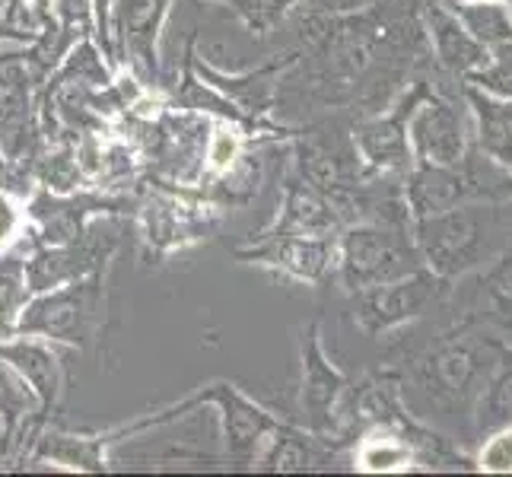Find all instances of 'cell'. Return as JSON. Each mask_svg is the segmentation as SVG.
I'll return each mask as SVG.
<instances>
[{
	"label": "cell",
	"mask_w": 512,
	"mask_h": 477,
	"mask_svg": "<svg viewBox=\"0 0 512 477\" xmlns=\"http://www.w3.org/2000/svg\"><path fill=\"white\" fill-rule=\"evenodd\" d=\"M481 468L487 471H512V423L497 430L481 452Z\"/></svg>",
	"instance_id": "obj_29"
},
{
	"label": "cell",
	"mask_w": 512,
	"mask_h": 477,
	"mask_svg": "<svg viewBox=\"0 0 512 477\" xmlns=\"http://www.w3.org/2000/svg\"><path fill=\"white\" fill-rule=\"evenodd\" d=\"M299 0H229L239 23L252 35H271Z\"/></svg>",
	"instance_id": "obj_26"
},
{
	"label": "cell",
	"mask_w": 512,
	"mask_h": 477,
	"mask_svg": "<svg viewBox=\"0 0 512 477\" xmlns=\"http://www.w3.org/2000/svg\"><path fill=\"white\" fill-rule=\"evenodd\" d=\"M0 423H4L10 436V465L20 462L23 452L32 443V436L39 433L45 423H51L42 417L39 401H35L26 379L4 360H0Z\"/></svg>",
	"instance_id": "obj_18"
},
{
	"label": "cell",
	"mask_w": 512,
	"mask_h": 477,
	"mask_svg": "<svg viewBox=\"0 0 512 477\" xmlns=\"http://www.w3.org/2000/svg\"><path fill=\"white\" fill-rule=\"evenodd\" d=\"M105 274L96 271L90 277L70 280L64 287L35 293L23 315L16 334L55 341L67 350H90L102 341L105 318H109V287Z\"/></svg>",
	"instance_id": "obj_3"
},
{
	"label": "cell",
	"mask_w": 512,
	"mask_h": 477,
	"mask_svg": "<svg viewBox=\"0 0 512 477\" xmlns=\"http://www.w3.org/2000/svg\"><path fill=\"white\" fill-rule=\"evenodd\" d=\"M446 293V280L433 271L420 268L408 277L388 280V284L369 287L353 296V318L366 334H385L404 322H414L427 309L439 303Z\"/></svg>",
	"instance_id": "obj_10"
},
{
	"label": "cell",
	"mask_w": 512,
	"mask_h": 477,
	"mask_svg": "<svg viewBox=\"0 0 512 477\" xmlns=\"http://www.w3.org/2000/svg\"><path fill=\"white\" fill-rule=\"evenodd\" d=\"M468 102L478 115V144L487 159H493L500 169L512 172V118L509 109L497 99L481 96L478 90H468Z\"/></svg>",
	"instance_id": "obj_21"
},
{
	"label": "cell",
	"mask_w": 512,
	"mask_h": 477,
	"mask_svg": "<svg viewBox=\"0 0 512 477\" xmlns=\"http://www.w3.org/2000/svg\"><path fill=\"white\" fill-rule=\"evenodd\" d=\"M411 153L420 163H439V166H458L465 159V121L455 105L439 96L423 99L411 121H408Z\"/></svg>",
	"instance_id": "obj_16"
},
{
	"label": "cell",
	"mask_w": 512,
	"mask_h": 477,
	"mask_svg": "<svg viewBox=\"0 0 512 477\" xmlns=\"http://www.w3.org/2000/svg\"><path fill=\"white\" fill-rule=\"evenodd\" d=\"M299 411L306 430L341 446L353 439V382L328 360L322 344V322H312L299 334Z\"/></svg>",
	"instance_id": "obj_4"
},
{
	"label": "cell",
	"mask_w": 512,
	"mask_h": 477,
	"mask_svg": "<svg viewBox=\"0 0 512 477\" xmlns=\"http://www.w3.org/2000/svg\"><path fill=\"white\" fill-rule=\"evenodd\" d=\"M201 408L217 411L220 436H223V462L239 465V468H252L258 449L264 446V439H268L271 430L280 423V417H274L252 395H245L239 385L226 382V379H214L207 385H198L191 395L166 404L160 411H147V414L134 417L131 423H121V427L99 430V436L105 446L115 449L118 443H128V439H137L150 430L169 427V423L182 420Z\"/></svg>",
	"instance_id": "obj_1"
},
{
	"label": "cell",
	"mask_w": 512,
	"mask_h": 477,
	"mask_svg": "<svg viewBox=\"0 0 512 477\" xmlns=\"http://www.w3.org/2000/svg\"><path fill=\"white\" fill-rule=\"evenodd\" d=\"M121 207H125V201H115L109 194H86V191L55 194L39 188L26 201L29 236L35 245L80 239L99 217L118 214Z\"/></svg>",
	"instance_id": "obj_12"
},
{
	"label": "cell",
	"mask_w": 512,
	"mask_h": 477,
	"mask_svg": "<svg viewBox=\"0 0 512 477\" xmlns=\"http://www.w3.org/2000/svg\"><path fill=\"white\" fill-rule=\"evenodd\" d=\"M500 353V347L481 341H446L430 350L423 360H417V385L430 401L455 408V404L481 392L500 360Z\"/></svg>",
	"instance_id": "obj_7"
},
{
	"label": "cell",
	"mask_w": 512,
	"mask_h": 477,
	"mask_svg": "<svg viewBox=\"0 0 512 477\" xmlns=\"http://www.w3.org/2000/svg\"><path fill=\"white\" fill-rule=\"evenodd\" d=\"M423 268L436 277H462L506 249L509 226L497 207L455 204L439 214L411 220Z\"/></svg>",
	"instance_id": "obj_2"
},
{
	"label": "cell",
	"mask_w": 512,
	"mask_h": 477,
	"mask_svg": "<svg viewBox=\"0 0 512 477\" xmlns=\"http://www.w3.org/2000/svg\"><path fill=\"white\" fill-rule=\"evenodd\" d=\"M474 194H484V188L474 169L468 166V159H462L458 166L420 163L417 159V166H411L408 179H404V201H408L411 220L465 204Z\"/></svg>",
	"instance_id": "obj_15"
},
{
	"label": "cell",
	"mask_w": 512,
	"mask_h": 477,
	"mask_svg": "<svg viewBox=\"0 0 512 477\" xmlns=\"http://www.w3.org/2000/svg\"><path fill=\"white\" fill-rule=\"evenodd\" d=\"M172 0H115L112 7V51L118 70L131 74L144 90L163 86L160 42Z\"/></svg>",
	"instance_id": "obj_6"
},
{
	"label": "cell",
	"mask_w": 512,
	"mask_h": 477,
	"mask_svg": "<svg viewBox=\"0 0 512 477\" xmlns=\"http://www.w3.org/2000/svg\"><path fill=\"white\" fill-rule=\"evenodd\" d=\"M55 29V0H4V32L10 45H32Z\"/></svg>",
	"instance_id": "obj_24"
},
{
	"label": "cell",
	"mask_w": 512,
	"mask_h": 477,
	"mask_svg": "<svg viewBox=\"0 0 512 477\" xmlns=\"http://www.w3.org/2000/svg\"><path fill=\"white\" fill-rule=\"evenodd\" d=\"M115 249H118V239L109 233H99L96 223L86 229L80 239H70V242H51V245L32 242L29 258H26L32 296L64 287L70 280L90 277L96 271H109Z\"/></svg>",
	"instance_id": "obj_11"
},
{
	"label": "cell",
	"mask_w": 512,
	"mask_h": 477,
	"mask_svg": "<svg viewBox=\"0 0 512 477\" xmlns=\"http://www.w3.org/2000/svg\"><path fill=\"white\" fill-rule=\"evenodd\" d=\"M0 360L26 379L45 420L61 411L67 395V363L61 344L32 338V334H13V338H0Z\"/></svg>",
	"instance_id": "obj_13"
},
{
	"label": "cell",
	"mask_w": 512,
	"mask_h": 477,
	"mask_svg": "<svg viewBox=\"0 0 512 477\" xmlns=\"http://www.w3.org/2000/svg\"><path fill=\"white\" fill-rule=\"evenodd\" d=\"M474 420H478L481 433H497L512 423V350L500 353L490 379L478 392V414H474Z\"/></svg>",
	"instance_id": "obj_23"
},
{
	"label": "cell",
	"mask_w": 512,
	"mask_h": 477,
	"mask_svg": "<svg viewBox=\"0 0 512 477\" xmlns=\"http://www.w3.org/2000/svg\"><path fill=\"white\" fill-rule=\"evenodd\" d=\"M29 249H32V236L0 252V338H13L16 325H20V315L32 299L29 271H26Z\"/></svg>",
	"instance_id": "obj_20"
},
{
	"label": "cell",
	"mask_w": 512,
	"mask_h": 477,
	"mask_svg": "<svg viewBox=\"0 0 512 477\" xmlns=\"http://www.w3.org/2000/svg\"><path fill=\"white\" fill-rule=\"evenodd\" d=\"M10 465V436H7V427L0 423V468Z\"/></svg>",
	"instance_id": "obj_30"
},
{
	"label": "cell",
	"mask_w": 512,
	"mask_h": 477,
	"mask_svg": "<svg viewBox=\"0 0 512 477\" xmlns=\"http://www.w3.org/2000/svg\"><path fill=\"white\" fill-rule=\"evenodd\" d=\"M506 109H509V118H512V105H506Z\"/></svg>",
	"instance_id": "obj_32"
},
{
	"label": "cell",
	"mask_w": 512,
	"mask_h": 477,
	"mask_svg": "<svg viewBox=\"0 0 512 477\" xmlns=\"http://www.w3.org/2000/svg\"><path fill=\"white\" fill-rule=\"evenodd\" d=\"M427 20H430V35H433V48L436 58L443 61V67H449L452 74H474L490 61V51L474 39V35L462 26L455 13H449L446 7L430 4L427 7Z\"/></svg>",
	"instance_id": "obj_19"
},
{
	"label": "cell",
	"mask_w": 512,
	"mask_h": 477,
	"mask_svg": "<svg viewBox=\"0 0 512 477\" xmlns=\"http://www.w3.org/2000/svg\"><path fill=\"white\" fill-rule=\"evenodd\" d=\"M423 268V258L408 233L395 223H347L338 236V274L347 293H360Z\"/></svg>",
	"instance_id": "obj_5"
},
{
	"label": "cell",
	"mask_w": 512,
	"mask_h": 477,
	"mask_svg": "<svg viewBox=\"0 0 512 477\" xmlns=\"http://www.w3.org/2000/svg\"><path fill=\"white\" fill-rule=\"evenodd\" d=\"M478 312L500 331L512 334V245L478 277Z\"/></svg>",
	"instance_id": "obj_22"
},
{
	"label": "cell",
	"mask_w": 512,
	"mask_h": 477,
	"mask_svg": "<svg viewBox=\"0 0 512 477\" xmlns=\"http://www.w3.org/2000/svg\"><path fill=\"white\" fill-rule=\"evenodd\" d=\"M430 96V83L417 80L408 93H401L388 112L363 118L353 128V147H357L363 166L373 175H408L414 166L408 121L414 109Z\"/></svg>",
	"instance_id": "obj_9"
},
{
	"label": "cell",
	"mask_w": 512,
	"mask_h": 477,
	"mask_svg": "<svg viewBox=\"0 0 512 477\" xmlns=\"http://www.w3.org/2000/svg\"><path fill=\"white\" fill-rule=\"evenodd\" d=\"M471 83L484 86L487 93L493 96H503V99H512V39L500 42L490 48V61L468 74Z\"/></svg>",
	"instance_id": "obj_27"
},
{
	"label": "cell",
	"mask_w": 512,
	"mask_h": 477,
	"mask_svg": "<svg viewBox=\"0 0 512 477\" xmlns=\"http://www.w3.org/2000/svg\"><path fill=\"white\" fill-rule=\"evenodd\" d=\"M344 229V217L322 188H315L296 169L284 175L280 185V210L261 233H284V236H325L338 239Z\"/></svg>",
	"instance_id": "obj_14"
},
{
	"label": "cell",
	"mask_w": 512,
	"mask_h": 477,
	"mask_svg": "<svg viewBox=\"0 0 512 477\" xmlns=\"http://www.w3.org/2000/svg\"><path fill=\"white\" fill-rule=\"evenodd\" d=\"M338 449L328 439L315 436L312 430L299 427V423L280 420L258 449L252 471H271V474H303L315 471L328 462V455Z\"/></svg>",
	"instance_id": "obj_17"
},
{
	"label": "cell",
	"mask_w": 512,
	"mask_h": 477,
	"mask_svg": "<svg viewBox=\"0 0 512 477\" xmlns=\"http://www.w3.org/2000/svg\"><path fill=\"white\" fill-rule=\"evenodd\" d=\"M29 236V217H26V198L0 185V252L10 245L23 242Z\"/></svg>",
	"instance_id": "obj_28"
},
{
	"label": "cell",
	"mask_w": 512,
	"mask_h": 477,
	"mask_svg": "<svg viewBox=\"0 0 512 477\" xmlns=\"http://www.w3.org/2000/svg\"><path fill=\"white\" fill-rule=\"evenodd\" d=\"M0 45H10L7 42V32H4V0H0Z\"/></svg>",
	"instance_id": "obj_31"
},
{
	"label": "cell",
	"mask_w": 512,
	"mask_h": 477,
	"mask_svg": "<svg viewBox=\"0 0 512 477\" xmlns=\"http://www.w3.org/2000/svg\"><path fill=\"white\" fill-rule=\"evenodd\" d=\"M455 16L487 51L493 45L512 39V16L506 4H497V0H471V4H462V7L455 4Z\"/></svg>",
	"instance_id": "obj_25"
},
{
	"label": "cell",
	"mask_w": 512,
	"mask_h": 477,
	"mask_svg": "<svg viewBox=\"0 0 512 477\" xmlns=\"http://www.w3.org/2000/svg\"><path fill=\"white\" fill-rule=\"evenodd\" d=\"M233 258L239 264L284 274L299 284H322L338 268V239L258 233L245 245H236Z\"/></svg>",
	"instance_id": "obj_8"
}]
</instances>
